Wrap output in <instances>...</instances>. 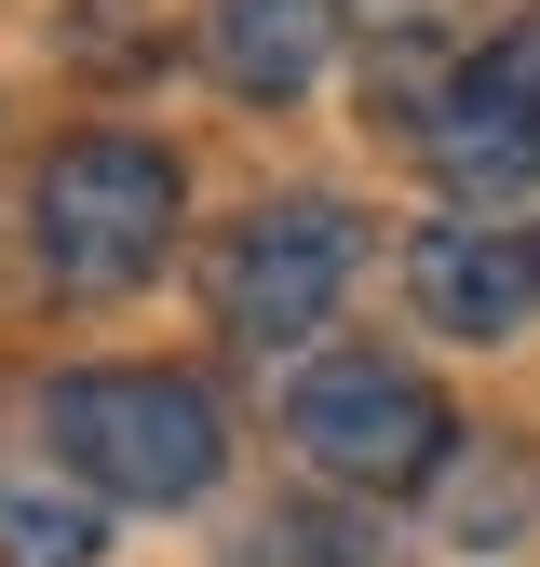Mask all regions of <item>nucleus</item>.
Returning a JSON list of instances; mask_svg holds the SVG:
<instances>
[{"instance_id":"6","label":"nucleus","mask_w":540,"mask_h":567,"mask_svg":"<svg viewBox=\"0 0 540 567\" xmlns=\"http://www.w3.org/2000/svg\"><path fill=\"white\" fill-rule=\"evenodd\" d=\"M405 298H419V324L446 338H527L540 324V217H500V203H472V217H433L419 244H405Z\"/></svg>"},{"instance_id":"4","label":"nucleus","mask_w":540,"mask_h":567,"mask_svg":"<svg viewBox=\"0 0 540 567\" xmlns=\"http://www.w3.org/2000/svg\"><path fill=\"white\" fill-rule=\"evenodd\" d=\"M338 284H352V203L284 189V203H257V217L230 230V257H217V324L243 351H298L338 311Z\"/></svg>"},{"instance_id":"1","label":"nucleus","mask_w":540,"mask_h":567,"mask_svg":"<svg viewBox=\"0 0 540 567\" xmlns=\"http://www.w3.org/2000/svg\"><path fill=\"white\" fill-rule=\"evenodd\" d=\"M41 433H54V460L82 486L149 501V514L202 501L217 460H230V419H217V392H202L189 365H68L41 392Z\"/></svg>"},{"instance_id":"3","label":"nucleus","mask_w":540,"mask_h":567,"mask_svg":"<svg viewBox=\"0 0 540 567\" xmlns=\"http://www.w3.org/2000/svg\"><path fill=\"white\" fill-rule=\"evenodd\" d=\"M284 433L324 486H365V501H405V486H433L459 419L419 365H392V351H338V365H311L284 392Z\"/></svg>"},{"instance_id":"8","label":"nucleus","mask_w":540,"mask_h":567,"mask_svg":"<svg viewBox=\"0 0 540 567\" xmlns=\"http://www.w3.org/2000/svg\"><path fill=\"white\" fill-rule=\"evenodd\" d=\"M108 486L82 473H0V567H95L108 554Z\"/></svg>"},{"instance_id":"2","label":"nucleus","mask_w":540,"mask_h":567,"mask_svg":"<svg viewBox=\"0 0 540 567\" xmlns=\"http://www.w3.org/2000/svg\"><path fill=\"white\" fill-rule=\"evenodd\" d=\"M163 244H176V150H149V135H68V150H41V176H28V257L68 284V298L149 284Z\"/></svg>"},{"instance_id":"7","label":"nucleus","mask_w":540,"mask_h":567,"mask_svg":"<svg viewBox=\"0 0 540 567\" xmlns=\"http://www.w3.org/2000/svg\"><path fill=\"white\" fill-rule=\"evenodd\" d=\"M324 54H338V0H202V68H217L243 109L311 95Z\"/></svg>"},{"instance_id":"5","label":"nucleus","mask_w":540,"mask_h":567,"mask_svg":"<svg viewBox=\"0 0 540 567\" xmlns=\"http://www.w3.org/2000/svg\"><path fill=\"white\" fill-rule=\"evenodd\" d=\"M419 150L459 203H513L540 176V14H513L472 68H446L419 109Z\"/></svg>"}]
</instances>
